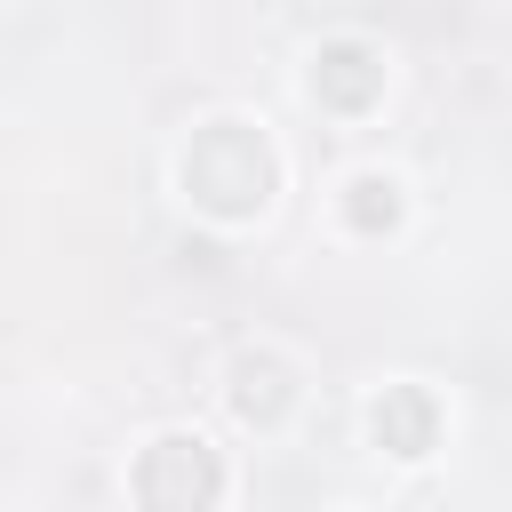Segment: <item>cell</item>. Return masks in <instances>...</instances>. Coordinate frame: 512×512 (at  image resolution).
I'll return each mask as SVG.
<instances>
[{
	"instance_id": "6da1fadb",
	"label": "cell",
	"mask_w": 512,
	"mask_h": 512,
	"mask_svg": "<svg viewBox=\"0 0 512 512\" xmlns=\"http://www.w3.org/2000/svg\"><path fill=\"white\" fill-rule=\"evenodd\" d=\"M184 184H192L200 208H216V216H248V208H264V192H272V152H264V136H248L240 120H216V128L192 144Z\"/></svg>"
},
{
	"instance_id": "7a4b0ae2",
	"label": "cell",
	"mask_w": 512,
	"mask_h": 512,
	"mask_svg": "<svg viewBox=\"0 0 512 512\" xmlns=\"http://www.w3.org/2000/svg\"><path fill=\"white\" fill-rule=\"evenodd\" d=\"M216 456H208V440H152V456H144V472H136V488H144V504L152 512H208L216 504Z\"/></svg>"
},
{
	"instance_id": "3957f363",
	"label": "cell",
	"mask_w": 512,
	"mask_h": 512,
	"mask_svg": "<svg viewBox=\"0 0 512 512\" xmlns=\"http://www.w3.org/2000/svg\"><path fill=\"white\" fill-rule=\"evenodd\" d=\"M376 80H384V64H376L368 48H352V40H344V48H328V56H320V72H312V88H320L328 104H368V96H376Z\"/></svg>"
},
{
	"instance_id": "277c9868",
	"label": "cell",
	"mask_w": 512,
	"mask_h": 512,
	"mask_svg": "<svg viewBox=\"0 0 512 512\" xmlns=\"http://www.w3.org/2000/svg\"><path fill=\"white\" fill-rule=\"evenodd\" d=\"M376 440L392 456H424L432 448V400L424 392H384L376 400Z\"/></svg>"
},
{
	"instance_id": "5b68a950",
	"label": "cell",
	"mask_w": 512,
	"mask_h": 512,
	"mask_svg": "<svg viewBox=\"0 0 512 512\" xmlns=\"http://www.w3.org/2000/svg\"><path fill=\"white\" fill-rule=\"evenodd\" d=\"M352 224H392V184L360 176V184H352Z\"/></svg>"
}]
</instances>
